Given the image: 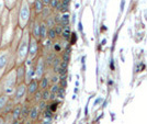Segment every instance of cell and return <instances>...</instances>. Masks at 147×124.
<instances>
[{
    "mask_svg": "<svg viewBox=\"0 0 147 124\" xmlns=\"http://www.w3.org/2000/svg\"><path fill=\"white\" fill-rule=\"evenodd\" d=\"M30 38L31 34L30 31L28 28H25L24 30L22 31V35L20 38L18 46L16 49V66L18 65H22L24 64L28 57V52H29V44H30Z\"/></svg>",
    "mask_w": 147,
    "mask_h": 124,
    "instance_id": "1",
    "label": "cell"
},
{
    "mask_svg": "<svg viewBox=\"0 0 147 124\" xmlns=\"http://www.w3.org/2000/svg\"><path fill=\"white\" fill-rule=\"evenodd\" d=\"M16 67V54L14 51L8 47L0 49V78L6 74L7 71L11 70Z\"/></svg>",
    "mask_w": 147,
    "mask_h": 124,
    "instance_id": "2",
    "label": "cell"
},
{
    "mask_svg": "<svg viewBox=\"0 0 147 124\" xmlns=\"http://www.w3.org/2000/svg\"><path fill=\"white\" fill-rule=\"evenodd\" d=\"M16 87H17V78H16V69L13 68L7 71L0 78V94L5 93L11 98L16 90Z\"/></svg>",
    "mask_w": 147,
    "mask_h": 124,
    "instance_id": "3",
    "label": "cell"
},
{
    "mask_svg": "<svg viewBox=\"0 0 147 124\" xmlns=\"http://www.w3.org/2000/svg\"><path fill=\"white\" fill-rule=\"evenodd\" d=\"M31 14H32L31 6L26 2V0H21L18 12V26L20 29L24 30L28 26L31 20Z\"/></svg>",
    "mask_w": 147,
    "mask_h": 124,
    "instance_id": "4",
    "label": "cell"
},
{
    "mask_svg": "<svg viewBox=\"0 0 147 124\" xmlns=\"http://www.w3.org/2000/svg\"><path fill=\"white\" fill-rule=\"evenodd\" d=\"M40 41L35 38V37L31 36L30 38V44H29V52H28V57L25 62H33L34 59H36L40 56Z\"/></svg>",
    "mask_w": 147,
    "mask_h": 124,
    "instance_id": "5",
    "label": "cell"
},
{
    "mask_svg": "<svg viewBox=\"0 0 147 124\" xmlns=\"http://www.w3.org/2000/svg\"><path fill=\"white\" fill-rule=\"evenodd\" d=\"M11 100L14 102V104L24 102L26 100V84L22 82V84L17 85L16 90H14L12 97H11Z\"/></svg>",
    "mask_w": 147,
    "mask_h": 124,
    "instance_id": "6",
    "label": "cell"
},
{
    "mask_svg": "<svg viewBox=\"0 0 147 124\" xmlns=\"http://www.w3.org/2000/svg\"><path fill=\"white\" fill-rule=\"evenodd\" d=\"M46 74V65L44 62V57L40 55L35 59V73H34V78H36L37 80L41 79L44 75Z\"/></svg>",
    "mask_w": 147,
    "mask_h": 124,
    "instance_id": "7",
    "label": "cell"
},
{
    "mask_svg": "<svg viewBox=\"0 0 147 124\" xmlns=\"http://www.w3.org/2000/svg\"><path fill=\"white\" fill-rule=\"evenodd\" d=\"M38 90V80L36 78H33L32 80L26 84V100L31 101L33 94Z\"/></svg>",
    "mask_w": 147,
    "mask_h": 124,
    "instance_id": "8",
    "label": "cell"
},
{
    "mask_svg": "<svg viewBox=\"0 0 147 124\" xmlns=\"http://www.w3.org/2000/svg\"><path fill=\"white\" fill-rule=\"evenodd\" d=\"M16 69V78H17V85L24 82L25 78V64L18 65L14 67Z\"/></svg>",
    "mask_w": 147,
    "mask_h": 124,
    "instance_id": "9",
    "label": "cell"
},
{
    "mask_svg": "<svg viewBox=\"0 0 147 124\" xmlns=\"http://www.w3.org/2000/svg\"><path fill=\"white\" fill-rule=\"evenodd\" d=\"M32 106V103L30 101L25 100L24 102L21 106V115H20V120L21 121H25L29 119V113H30V109Z\"/></svg>",
    "mask_w": 147,
    "mask_h": 124,
    "instance_id": "10",
    "label": "cell"
},
{
    "mask_svg": "<svg viewBox=\"0 0 147 124\" xmlns=\"http://www.w3.org/2000/svg\"><path fill=\"white\" fill-rule=\"evenodd\" d=\"M40 114H41V112H40L36 104H32L30 109V113H29V120H30L31 122L34 123V122H36L37 120H38Z\"/></svg>",
    "mask_w": 147,
    "mask_h": 124,
    "instance_id": "11",
    "label": "cell"
},
{
    "mask_svg": "<svg viewBox=\"0 0 147 124\" xmlns=\"http://www.w3.org/2000/svg\"><path fill=\"white\" fill-rule=\"evenodd\" d=\"M44 8V3L42 0H34L32 6H31V9H32V12L36 16H40V13L42 12Z\"/></svg>",
    "mask_w": 147,
    "mask_h": 124,
    "instance_id": "12",
    "label": "cell"
},
{
    "mask_svg": "<svg viewBox=\"0 0 147 124\" xmlns=\"http://www.w3.org/2000/svg\"><path fill=\"white\" fill-rule=\"evenodd\" d=\"M45 38H47V26L45 24L44 20L41 19V22H40V38H38V41L43 42Z\"/></svg>",
    "mask_w": 147,
    "mask_h": 124,
    "instance_id": "13",
    "label": "cell"
},
{
    "mask_svg": "<svg viewBox=\"0 0 147 124\" xmlns=\"http://www.w3.org/2000/svg\"><path fill=\"white\" fill-rule=\"evenodd\" d=\"M49 85H51V82H49V78L46 74L44 75L41 79H38V89H40V90L47 89V88L49 87Z\"/></svg>",
    "mask_w": 147,
    "mask_h": 124,
    "instance_id": "14",
    "label": "cell"
},
{
    "mask_svg": "<svg viewBox=\"0 0 147 124\" xmlns=\"http://www.w3.org/2000/svg\"><path fill=\"white\" fill-rule=\"evenodd\" d=\"M21 106L22 103H17L13 106L12 111H11V117L13 120H20V115H21Z\"/></svg>",
    "mask_w": 147,
    "mask_h": 124,
    "instance_id": "15",
    "label": "cell"
},
{
    "mask_svg": "<svg viewBox=\"0 0 147 124\" xmlns=\"http://www.w3.org/2000/svg\"><path fill=\"white\" fill-rule=\"evenodd\" d=\"M13 106H14V102H13L12 100H11V98H10V99H9V101L7 102V104L5 106V108H3V110L1 111V114H0V115L10 114V113H11V111H12Z\"/></svg>",
    "mask_w": 147,
    "mask_h": 124,
    "instance_id": "16",
    "label": "cell"
},
{
    "mask_svg": "<svg viewBox=\"0 0 147 124\" xmlns=\"http://www.w3.org/2000/svg\"><path fill=\"white\" fill-rule=\"evenodd\" d=\"M70 36H71L70 26H69V25L63 26V32H61V38H63V40H66V41H69V40H70Z\"/></svg>",
    "mask_w": 147,
    "mask_h": 124,
    "instance_id": "17",
    "label": "cell"
},
{
    "mask_svg": "<svg viewBox=\"0 0 147 124\" xmlns=\"http://www.w3.org/2000/svg\"><path fill=\"white\" fill-rule=\"evenodd\" d=\"M9 99H10V97L8 94H5V93L0 94V114H1V111L3 110L5 106L7 104V102L9 101Z\"/></svg>",
    "mask_w": 147,
    "mask_h": 124,
    "instance_id": "18",
    "label": "cell"
},
{
    "mask_svg": "<svg viewBox=\"0 0 147 124\" xmlns=\"http://www.w3.org/2000/svg\"><path fill=\"white\" fill-rule=\"evenodd\" d=\"M52 13H53V10H52L49 6H44L42 12L40 13V17H41V19H42V20H44V19H46L47 17H49Z\"/></svg>",
    "mask_w": 147,
    "mask_h": 124,
    "instance_id": "19",
    "label": "cell"
},
{
    "mask_svg": "<svg viewBox=\"0 0 147 124\" xmlns=\"http://www.w3.org/2000/svg\"><path fill=\"white\" fill-rule=\"evenodd\" d=\"M44 22H45V24L47 26V29H51V28H54L56 25L55 23V20H54V16H53V13L47 17L46 19H44Z\"/></svg>",
    "mask_w": 147,
    "mask_h": 124,
    "instance_id": "20",
    "label": "cell"
},
{
    "mask_svg": "<svg viewBox=\"0 0 147 124\" xmlns=\"http://www.w3.org/2000/svg\"><path fill=\"white\" fill-rule=\"evenodd\" d=\"M69 22H70L69 14H68V13H61V26L69 25Z\"/></svg>",
    "mask_w": 147,
    "mask_h": 124,
    "instance_id": "21",
    "label": "cell"
},
{
    "mask_svg": "<svg viewBox=\"0 0 147 124\" xmlns=\"http://www.w3.org/2000/svg\"><path fill=\"white\" fill-rule=\"evenodd\" d=\"M3 1H5V5H6L7 9L11 10V9H13L14 7L17 6V3H18L20 0H3Z\"/></svg>",
    "mask_w": 147,
    "mask_h": 124,
    "instance_id": "22",
    "label": "cell"
},
{
    "mask_svg": "<svg viewBox=\"0 0 147 124\" xmlns=\"http://www.w3.org/2000/svg\"><path fill=\"white\" fill-rule=\"evenodd\" d=\"M47 38L52 40L53 42L57 38V35H56V32L54 28H51V29H47Z\"/></svg>",
    "mask_w": 147,
    "mask_h": 124,
    "instance_id": "23",
    "label": "cell"
},
{
    "mask_svg": "<svg viewBox=\"0 0 147 124\" xmlns=\"http://www.w3.org/2000/svg\"><path fill=\"white\" fill-rule=\"evenodd\" d=\"M49 99H51V91H49V89H44L42 90V100L44 101H47L49 102Z\"/></svg>",
    "mask_w": 147,
    "mask_h": 124,
    "instance_id": "24",
    "label": "cell"
},
{
    "mask_svg": "<svg viewBox=\"0 0 147 124\" xmlns=\"http://www.w3.org/2000/svg\"><path fill=\"white\" fill-rule=\"evenodd\" d=\"M37 108H38V110L40 112H43L46 108H47V101H44V100H41L38 103L36 104Z\"/></svg>",
    "mask_w": 147,
    "mask_h": 124,
    "instance_id": "25",
    "label": "cell"
},
{
    "mask_svg": "<svg viewBox=\"0 0 147 124\" xmlns=\"http://www.w3.org/2000/svg\"><path fill=\"white\" fill-rule=\"evenodd\" d=\"M49 82H51L52 85L58 84V82H59V76H58L57 74H55V73L52 75L51 77H49Z\"/></svg>",
    "mask_w": 147,
    "mask_h": 124,
    "instance_id": "26",
    "label": "cell"
},
{
    "mask_svg": "<svg viewBox=\"0 0 147 124\" xmlns=\"http://www.w3.org/2000/svg\"><path fill=\"white\" fill-rule=\"evenodd\" d=\"M56 98H59V99H64L65 98V88H61L59 86V89L56 93Z\"/></svg>",
    "mask_w": 147,
    "mask_h": 124,
    "instance_id": "27",
    "label": "cell"
},
{
    "mask_svg": "<svg viewBox=\"0 0 147 124\" xmlns=\"http://www.w3.org/2000/svg\"><path fill=\"white\" fill-rule=\"evenodd\" d=\"M49 91H51V93L56 94L57 91H58V89H59V85H58V84H54V85H52L51 88H49Z\"/></svg>",
    "mask_w": 147,
    "mask_h": 124,
    "instance_id": "28",
    "label": "cell"
},
{
    "mask_svg": "<svg viewBox=\"0 0 147 124\" xmlns=\"http://www.w3.org/2000/svg\"><path fill=\"white\" fill-rule=\"evenodd\" d=\"M54 29H55V32H56V35L57 37H61V32H63V26L61 24H56L54 26Z\"/></svg>",
    "mask_w": 147,
    "mask_h": 124,
    "instance_id": "29",
    "label": "cell"
},
{
    "mask_svg": "<svg viewBox=\"0 0 147 124\" xmlns=\"http://www.w3.org/2000/svg\"><path fill=\"white\" fill-rule=\"evenodd\" d=\"M59 3V0H51V2H49V7L53 10V11H55L56 7H57V5Z\"/></svg>",
    "mask_w": 147,
    "mask_h": 124,
    "instance_id": "30",
    "label": "cell"
},
{
    "mask_svg": "<svg viewBox=\"0 0 147 124\" xmlns=\"http://www.w3.org/2000/svg\"><path fill=\"white\" fill-rule=\"evenodd\" d=\"M54 16V20H55V23L56 24H61V13L59 12H55Z\"/></svg>",
    "mask_w": 147,
    "mask_h": 124,
    "instance_id": "31",
    "label": "cell"
},
{
    "mask_svg": "<svg viewBox=\"0 0 147 124\" xmlns=\"http://www.w3.org/2000/svg\"><path fill=\"white\" fill-rule=\"evenodd\" d=\"M6 9V5H5V1L3 0H0V16L2 14L3 10Z\"/></svg>",
    "mask_w": 147,
    "mask_h": 124,
    "instance_id": "32",
    "label": "cell"
},
{
    "mask_svg": "<svg viewBox=\"0 0 147 124\" xmlns=\"http://www.w3.org/2000/svg\"><path fill=\"white\" fill-rule=\"evenodd\" d=\"M52 121H53V119L43 118V120H42V122H41V124H52Z\"/></svg>",
    "mask_w": 147,
    "mask_h": 124,
    "instance_id": "33",
    "label": "cell"
},
{
    "mask_svg": "<svg viewBox=\"0 0 147 124\" xmlns=\"http://www.w3.org/2000/svg\"><path fill=\"white\" fill-rule=\"evenodd\" d=\"M42 1H43L44 6H49V2H51V0H42Z\"/></svg>",
    "mask_w": 147,
    "mask_h": 124,
    "instance_id": "34",
    "label": "cell"
},
{
    "mask_svg": "<svg viewBox=\"0 0 147 124\" xmlns=\"http://www.w3.org/2000/svg\"><path fill=\"white\" fill-rule=\"evenodd\" d=\"M0 124H5V120H3L2 115H0Z\"/></svg>",
    "mask_w": 147,
    "mask_h": 124,
    "instance_id": "35",
    "label": "cell"
},
{
    "mask_svg": "<svg viewBox=\"0 0 147 124\" xmlns=\"http://www.w3.org/2000/svg\"><path fill=\"white\" fill-rule=\"evenodd\" d=\"M33 1H34V0H26V2H28V3L30 5V6H32V3H33Z\"/></svg>",
    "mask_w": 147,
    "mask_h": 124,
    "instance_id": "36",
    "label": "cell"
},
{
    "mask_svg": "<svg viewBox=\"0 0 147 124\" xmlns=\"http://www.w3.org/2000/svg\"><path fill=\"white\" fill-rule=\"evenodd\" d=\"M40 124H41V123H40Z\"/></svg>",
    "mask_w": 147,
    "mask_h": 124,
    "instance_id": "37",
    "label": "cell"
}]
</instances>
